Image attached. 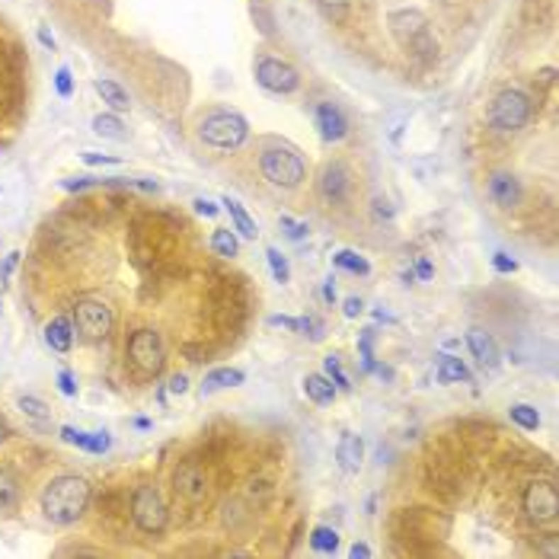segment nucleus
I'll use <instances>...</instances> for the list:
<instances>
[{
    "label": "nucleus",
    "instance_id": "37",
    "mask_svg": "<svg viewBox=\"0 0 559 559\" xmlns=\"http://www.w3.org/2000/svg\"><path fill=\"white\" fill-rule=\"evenodd\" d=\"M16 259H20V253H10V256L4 259V262H0V291L7 288V278H10V272H13Z\"/></svg>",
    "mask_w": 559,
    "mask_h": 559
},
{
    "label": "nucleus",
    "instance_id": "16",
    "mask_svg": "<svg viewBox=\"0 0 559 559\" xmlns=\"http://www.w3.org/2000/svg\"><path fill=\"white\" fill-rule=\"evenodd\" d=\"M304 393H307V399L310 403H316V406H329L336 399V384L326 377V374H307L304 377Z\"/></svg>",
    "mask_w": 559,
    "mask_h": 559
},
{
    "label": "nucleus",
    "instance_id": "42",
    "mask_svg": "<svg viewBox=\"0 0 559 559\" xmlns=\"http://www.w3.org/2000/svg\"><path fill=\"white\" fill-rule=\"evenodd\" d=\"M170 390H173V393H186L189 390V377H186V374H173V380H170Z\"/></svg>",
    "mask_w": 559,
    "mask_h": 559
},
{
    "label": "nucleus",
    "instance_id": "35",
    "mask_svg": "<svg viewBox=\"0 0 559 559\" xmlns=\"http://www.w3.org/2000/svg\"><path fill=\"white\" fill-rule=\"evenodd\" d=\"M492 269L502 272V275H511V272H518V262H514V259H508L505 253H495V256H492Z\"/></svg>",
    "mask_w": 559,
    "mask_h": 559
},
{
    "label": "nucleus",
    "instance_id": "34",
    "mask_svg": "<svg viewBox=\"0 0 559 559\" xmlns=\"http://www.w3.org/2000/svg\"><path fill=\"white\" fill-rule=\"evenodd\" d=\"M55 87H58L61 96H71L74 93V80H71V71H67V67H61V71L55 74Z\"/></svg>",
    "mask_w": 559,
    "mask_h": 559
},
{
    "label": "nucleus",
    "instance_id": "27",
    "mask_svg": "<svg viewBox=\"0 0 559 559\" xmlns=\"http://www.w3.org/2000/svg\"><path fill=\"white\" fill-rule=\"evenodd\" d=\"M310 546H314L316 553H336L339 550V533H336L333 527H314V531H310Z\"/></svg>",
    "mask_w": 559,
    "mask_h": 559
},
{
    "label": "nucleus",
    "instance_id": "38",
    "mask_svg": "<svg viewBox=\"0 0 559 559\" xmlns=\"http://www.w3.org/2000/svg\"><path fill=\"white\" fill-rule=\"evenodd\" d=\"M58 387H61L65 397H77V384H74L71 371H58Z\"/></svg>",
    "mask_w": 559,
    "mask_h": 559
},
{
    "label": "nucleus",
    "instance_id": "48",
    "mask_svg": "<svg viewBox=\"0 0 559 559\" xmlns=\"http://www.w3.org/2000/svg\"><path fill=\"white\" fill-rule=\"evenodd\" d=\"M39 42L45 48H55V39H52V33H48V29H39Z\"/></svg>",
    "mask_w": 559,
    "mask_h": 559
},
{
    "label": "nucleus",
    "instance_id": "29",
    "mask_svg": "<svg viewBox=\"0 0 559 559\" xmlns=\"http://www.w3.org/2000/svg\"><path fill=\"white\" fill-rule=\"evenodd\" d=\"M265 259H269V269H272V275H275V282L288 284V282H291V269H288V259H284L282 253L275 250V246H269V250H265Z\"/></svg>",
    "mask_w": 559,
    "mask_h": 559
},
{
    "label": "nucleus",
    "instance_id": "17",
    "mask_svg": "<svg viewBox=\"0 0 559 559\" xmlns=\"http://www.w3.org/2000/svg\"><path fill=\"white\" fill-rule=\"evenodd\" d=\"M45 342H48V348H55V352H71V342H74L71 320L55 316V320L45 326Z\"/></svg>",
    "mask_w": 559,
    "mask_h": 559
},
{
    "label": "nucleus",
    "instance_id": "12",
    "mask_svg": "<svg viewBox=\"0 0 559 559\" xmlns=\"http://www.w3.org/2000/svg\"><path fill=\"white\" fill-rule=\"evenodd\" d=\"M336 460L345 473H358L361 463H365V441L361 435H352V431H342L339 444H336Z\"/></svg>",
    "mask_w": 559,
    "mask_h": 559
},
{
    "label": "nucleus",
    "instance_id": "11",
    "mask_svg": "<svg viewBox=\"0 0 559 559\" xmlns=\"http://www.w3.org/2000/svg\"><path fill=\"white\" fill-rule=\"evenodd\" d=\"M467 345H470V352H473V358L480 361L482 367H489V371H495V367H499L502 355H499V345H495L492 333H486V329L473 326V329H470V333H467Z\"/></svg>",
    "mask_w": 559,
    "mask_h": 559
},
{
    "label": "nucleus",
    "instance_id": "5",
    "mask_svg": "<svg viewBox=\"0 0 559 559\" xmlns=\"http://www.w3.org/2000/svg\"><path fill=\"white\" fill-rule=\"evenodd\" d=\"M531 112H533V106H531V96H527V93L502 90L499 96H495L489 118H492V125L499 131H518L531 122Z\"/></svg>",
    "mask_w": 559,
    "mask_h": 559
},
{
    "label": "nucleus",
    "instance_id": "14",
    "mask_svg": "<svg viewBox=\"0 0 559 559\" xmlns=\"http://www.w3.org/2000/svg\"><path fill=\"white\" fill-rule=\"evenodd\" d=\"M320 192L326 201H342L348 192V170L342 163H329L320 173Z\"/></svg>",
    "mask_w": 559,
    "mask_h": 559
},
{
    "label": "nucleus",
    "instance_id": "25",
    "mask_svg": "<svg viewBox=\"0 0 559 559\" xmlns=\"http://www.w3.org/2000/svg\"><path fill=\"white\" fill-rule=\"evenodd\" d=\"M211 250L218 253V256H237L240 253V240H237V233L233 231H227V227H218V231L211 233Z\"/></svg>",
    "mask_w": 559,
    "mask_h": 559
},
{
    "label": "nucleus",
    "instance_id": "30",
    "mask_svg": "<svg viewBox=\"0 0 559 559\" xmlns=\"http://www.w3.org/2000/svg\"><path fill=\"white\" fill-rule=\"evenodd\" d=\"M20 409L26 412L29 419H35V422H48V416H52V412H48V406L42 403V399H35V397H20Z\"/></svg>",
    "mask_w": 559,
    "mask_h": 559
},
{
    "label": "nucleus",
    "instance_id": "4",
    "mask_svg": "<svg viewBox=\"0 0 559 559\" xmlns=\"http://www.w3.org/2000/svg\"><path fill=\"white\" fill-rule=\"evenodd\" d=\"M131 518L144 533H163L167 527V502L157 486H138L131 495Z\"/></svg>",
    "mask_w": 559,
    "mask_h": 559
},
{
    "label": "nucleus",
    "instance_id": "44",
    "mask_svg": "<svg viewBox=\"0 0 559 559\" xmlns=\"http://www.w3.org/2000/svg\"><path fill=\"white\" fill-rule=\"evenodd\" d=\"M348 556H352V559H367V556H371V546H367V543H355L352 550H348Z\"/></svg>",
    "mask_w": 559,
    "mask_h": 559
},
{
    "label": "nucleus",
    "instance_id": "41",
    "mask_svg": "<svg viewBox=\"0 0 559 559\" xmlns=\"http://www.w3.org/2000/svg\"><path fill=\"white\" fill-rule=\"evenodd\" d=\"M84 163L99 167V163H118V157H106V154H84Z\"/></svg>",
    "mask_w": 559,
    "mask_h": 559
},
{
    "label": "nucleus",
    "instance_id": "7",
    "mask_svg": "<svg viewBox=\"0 0 559 559\" xmlns=\"http://www.w3.org/2000/svg\"><path fill=\"white\" fill-rule=\"evenodd\" d=\"M524 511L531 521H537V524H550V521H556L559 514V492H556V482L550 480H533L527 482L524 489Z\"/></svg>",
    "mask_w": 559,
    "mask_h": 559
},
{
    "label": "nucleus",
    "instance_id": "31",
    "mask_svg": "<svg viewBox=\"0 0 559 559\" xmlns=\"http://www.w3.org/2000/svg\"><path fill=\"white\" fill-rule=\"evenodd\" d=\"M371 339H374V329H365L361 333V339H358V352H361V367H365L367 374H374V348H371Z\"/></svg>",
    "mask_w": 559,
    "mask_h": 559
},
{
    "label": "nucleus",
    "instance_id": "3",
    "mask_svg": "<svg viewBox=\"0 0 559 559\" xmlns=\"http://www.w3.org/2000/svg\"><path fill=\"white\" fill-rule=\"evenodd\" d=\"M259 170H262L265 179H269L272 186H278V189H297L304 182V176H307L304 160L291 148H269V150H262V157H259Z\"/></svg>",
    "mask_w": 559,
    "mask_h": 559
},
{
    "label": "nucleus",
    "instance_id": "45",
    "mask_svg": "<svg viewBox=\"0 0 559 559\" xmlns=\"http://www.w3.org/2000/svg\"><path fill=\"white\" fill-rule=\"evenodd\" d=\"M316 4H320V7H326V10H336V13H339V10H345L348 0H316Z\"/></svg>",
    "mask_w": 559,
    "mask_h": 559
},
{
    "label": "nucleus",
    "instance_id": "33",
    "mask_svg": "<svg viewBox=\"0 0 559 559\" xmlns=\"http://www.w3.org/2000/svg\"><path fill=\"white\" fill-rule=\"evenodd\" d=\"M278 227H282V231L288 233V240H304V237L310 233L307 224H301V221H291L288 214H282V218H278Z\"/></svg>",
    "mask_w": 559,
    "mask_h": 559
},
{
    "label": "nucleus",
    "instance_id": "20",
    "mask_svg": "<svg viewBox=\"0 0 559 559\" xmlns=\"http://www.w3.org/2000/svg\"><path fill=\"white\" fill-rule=\"evenodd\" d=\"M221 205H224L227 211H231V221H233V227H237V231H240V237H246V240H256V233H259L256 221H253L250 214L243 211V205H240L237 199H231V195H227V199L221 201Z\"/></svg>",
    "mask_w": 559,
    "mask_h": 559
},
{
    "label": "nucleus",
    "instance_id": "46",
    "mask_svg": "<svg viewBox=\"0 0 559 559\" xmlns=\"http://www.w3.org/2000/svg\"><path fill=\"white\" fill-rule=\"evenodd\" d=\"M374 211H377V218H393V208H387V201L374 199Z\"/></svg>",
    "mask_w": 559,
    "mask_h": 559
},
{
    "label": "nucleus",
    "instance_id": "43",
    "mask_svg": "<svg viewBox=\"0 0 559 559\" xmlns=\"http://www.w3.org/2000/svg\"><path fill=\"white\" fill-rule=\"evenodd\" d=\"M416 275L419 278H431V275H435V269H431L428 259H419V262H416Z\"/></svg>",
    "mask_w": 559,
    "mask_h": 559
},
{
    "label": "nucleus",
    "instance_id": "13",
    "mask_svg": "<svg viewBox=\"0 0 559 559\" xmlns=\"http://www.w3.org/2000/svg\"><path fill=\"white\" fill-rule=\"evenodd\" d=\"M316 128H320V135L326 138V141H342L345 131H348V122H345V116H342L339 106L320 103L316 106Z\"/></svg>",
    "mask_w": 559,
    "mask_h": 559
},
{
    "label": "nucleus",
    "instance_id": "28",
    "mask_svg": "<svg viewBox=\"0 0 559 559\" xmlns=\"http://www.w3.org/2000/svg\"><path fill=\"white\" fill-rule=\"evenodd\" d=\"M323 371H326V377L336 384V390H348V377H345V371H342V361H339V355H326L323 358Z\"/></svg>",
    "mask_w": 559,
    "mask_h": 559
},
{
    "label": "nucleus",
    "instance_id": "26",
    "mask_svg": "<svg viewBox=\"0 0 559 559\" xmlns=\"http://www.w3.org/2000/svg\"><path fill=\"white\" fill-rule=\"evenodd\" d=\"M333 262L339 265V269H345V272H355V275H367V272H371L367 259H365V256H358L355 250H339V253L333 256Z\"/></svg>",
    "mask_w": 559,
    "mask_h": 559
},
{
    "label": "nucleus",
    "instance_id": "40",
    "mask_svg": "<svg viewBox=\"0 0 559 559\" xmlns=\"http://www.w3.org/2000/svg\"><path fill=\"white\" fill-rule=\"evenodd\" d=\"M195 211L205 214V218H214V214H218V205H214V201H208V199H199V201H195Z\"/></svg>",
    "mask_w": 559,
    "mask_h": 559
},
{
    "label": "nucleus",
    "instance_id": "24",
    "mask_svg": "<svg viewBox=\"0 0 559 559\" xmlns=\"http://www.w3.org/2000/svg\"><path fill=\"white\" fill-rule=\"evenodd\" d=\"M508 416H511V422L521 425L524 431H537V428H540V412L533 409L531 403H511Z\"/></svg>",
    "mask_w": 559,
    "mask_h": 559
},
{
    "label": "nucleus",
    "instance_id": "10",
    "mask_svg": "<svg viewBox=\"0 0 559 559\" xmlns=\"http://www.w3.org/2000/svg\"><path fill=\"white\" fill-rule=\"evenodd\" d=\"M173 482H176V495H182L186 502H192V505L205 502V495H208V476H205V470H201L195 460L182 463V467L176 470Z\"/></svg>",
    "mask_w": 559,
    "mask_h": 559
},
{
    "label": "nucleus",
    "instance_id": "19",
    "mask_svg": "<svg viewBox=\"0 0 559 559\" xmlns=\"http://www.w3.org/2000/svg\"><path fill=\"white\" fill-rule=\"evenodd\" d=\"M93 90H96L99 96H103V103L109 106L112 112H125V109L131 106L128 93H125L122 87L116 84V80H96V84H93Z\"/></svg>",
    "mask_w": 559,
    "mask_h": 559
},
{
    "label": "nucleus",
    "instance_id": "39",
    "mask_svg": "<svg viewBox=\"0 0 559 559\" xmlns=\"http://www.w3.org/2000/svg\"><path fill=\"white\" fill-rule=\"evenodd\" d=\"M361 310H365V304H361V297H345V304H342V314H345L348 320H355V316H361Z\"/></svg>",
    "mask_w": 559,
    "mask_h": 559
},
{
    "label": "nucleus",
    "instance_id": "8",
    "mask_svg": "<svg viewBox=\"0 0 559 559\" xmlns=\"http://www.w3.org/2000/svg\"><path fill=\"white\" fill-rule=\"evenodd\" d=\"M74 326L87 336V339H103L112 329V310L96 297H84L74 304Z\"/></svg>",
    "mask_w": 559,
    "mask_h": 559
},
{
    "label": "nucleus",
    "instance_id": "9",
    "mask_svg": "<svg viewBox=\"0 0 559 559\" xmlns=\"http://www.w3.org/2000/svg\"><path fill=\"white\" fill-rule=\"evenodd\" d=\"M256 80L272 93H294L301 87L297 71L282 58H259L256 65Z\"/></svg>",
    "mask_w": 559,
    "mask_h": 559
},
{
    "label": "nucleus",
    "instance_id": "23",
    "mask_svg": "<svg viewBox=\"0 0 559 559\" xmlns=\"http://www.w3.org/2000/svg\"><path fill=\"white\" fill-rule=\"evenodd\" d=\"M16 502H20V482H16L13 473L0 470V511L16 508Z\"/></svg>",
    "mask_w": 559,
    "mask_h": 559
},
{
    "label": "nucleus",
    "instance_id": "15",
    "mask_svg": "<svg viewBox=\"0 0 559 559\" xmlns=\"http://www.w3.org/2000/svg\"><path fill=\"white\" fill-rule=\"evenodd\" d=\"M489 195H492V201L499 208H511V205H518V199H521V186L511 173H495L492 179H489Z\"/></svg>",
    "mask_w": 559,
    "mask_h": 559
},
{
    "label": "nucleus",
    "instance_id": "47",
    "mask_svg": "<svg viewBox=\"0 0 559 559\" xmlns=\"http://www.w3.org/2000/svg\"><path fill=\"white\" fill-rule=\"evenodd\" d=\"M323 297H326L329 304H336V284H333V278H326V284H323Z\"/></svg>",
    "mask_w": 559,
    "mask_h": 559
},
{
    "label": "nucleus",
    "instance_id": "21",
    "mask_svg": "<svg viewBox=\"0 0 559 559\" xmlns=\"http://www.w3.org/2000/svg\"><path fill=\"white\" fill-rule=\"evenodd\" d=\"M246 374L240 371V367H218V371H211L205 377V393H214V390H224V387H237L243 384Z\"/></svg>",
    "mask_w": 559,
    "mask_h": 559
},
{
    "label": "nucleus",
    "instance_id": "1",
    "mask_svg": "<svg viewBox=\"0 0 559 559\" xmlns=\"http://www.w3.org/2000/svg\"><path fill=\"white\" fill-rule=\"evenodd\" d=\"M90 495H93L90 480L74 476V473L58 476V480H52L45 486V492H42V511H45V518L52 521V524L67 527L87 511Z\"/></svg>",
    "mask_w": 559,
    "mask_h": 559
},
{
    "label": "nucleus",
    "instance_id": "49",
    "mask_svg": "<svg viewBox=\"0 0 559 559\" xmlns=\"http://www.w3.org/2000/svg\"><path fill=\"white\" fill-rule=\"evenodd\" d=\"M7 438V422H4V416H0V441Z\"/></svg>",
    "mask_w": 559,
    "mask_h": 559
},
{
    "label": "nucleus",
    "instance_id": "2",
    "mask_svg": "<svg viewBox=\"0 0 559 559\" xmlns=\"http://www.w3.org/2000/svg\"><path fill=\"white\" fill-rule=\"evenodd\" d=\"M250 135V125H246L243 116L237 112H211V116L201 118L199 125V138L208 144V148L218 150H233L246 141Z\"/></svg>",
    "mask_w": 559,
    "mask_h": 559
},
{
    "label": "nucleus",
    "instance_id": "22",
    "mask_svg": "<svg viewBox=\"0 0 559 559\" xmlns=\"http://www.w3.org/2000/svg\"><path fill=\"white\" fill-rule=\"evenodd\" d=\"M93 131L96 135H103V138H112V141H125L128 138V131H125V125H122V118L118 116H96L93 118Z\"/></svg>",
    "mask_w": 559,
    "mask_h": 559
},
{
    "label": "nucleus",
    "instance_id": "6",
    "mask_svg": "<svg viewBox=\"0 0 559 559\" xmlns=\"http://www.w3.org/2000/svg\"><path fill=\"white\" fill-rule=\"evenodd\" d=\"M128 361L141 374H148V377L160 374L163 361H167V352H163L160 336H157L154 329H138V333L128 339Z\"/></svg>",
    "mask_w": 559,
    "mask_h": 559
},
{
    "label": "nucleus",
    "instance_id": "36",
    "mask_svg": "<svg viewBox=\"0 0 559 559\" xmlns=\"http://www.w3.org/2000/svg\"><path fill=\"white\" fill-rule=\"evenodd\" d=\"M109 435H106V431H96V435H90V454H106V450H109Z\"/></svg>",
    "mask_w": 559,
    "mask_h": 559
},
{
    "label": "nucleus",
    "instance_id": "32",
    "mask_svg": "<svg viewBox=\"0 0 559 559\" xmlns=\"http://www.w3.org/2000/svg\"><path fill=\"white\" fill-rule=\"evenodd\" d=\"M297 333L310 336L314 342H320L323 336H326V326H323L320 316H301V326H297Z\"/></svg>",
    "mask_w": 559,
    "mask_h": 559
},
{
    "label": "nucleus",
    "instance_id": "18",
    "mask_svg": "<svg viewBox=\"0 0 559 559\" xmlns=\"http://www.w3.org/2000/svg\"><path fill=\"white\" fill-rule=\"evenodd\" d=\"M435 377H438V384H457V380H470V371L460 358H454V355H438Z\"/></svg>",
    "mask_w": 559,
    "mask_h": 559
}]
</instances>
